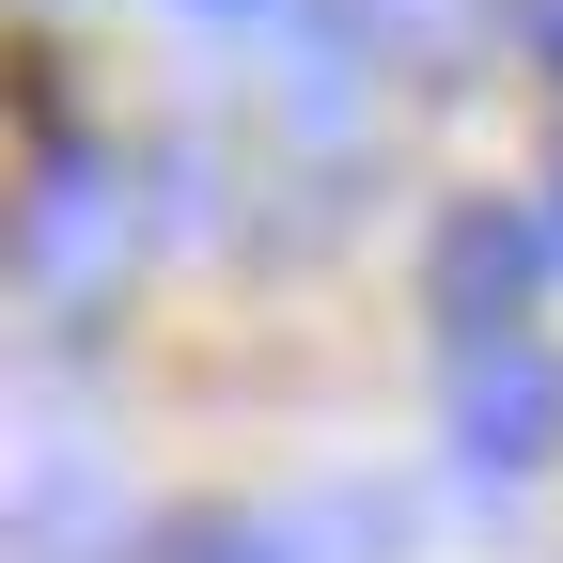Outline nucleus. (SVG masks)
<instances>
[{"label":"nucleus","instance_id":"nucleus-1","mask_svg":"<svg viewBox=\"0 0 563 563\" xmlns=\"http://www.w3.org/2000/svg\"><path fill=\"white\" fill-rule=\"evenodd\" d=\"M532 266H548V235L517 220V203H454L439 251H422V298H439V329H454V344H517Z\"/></svg>","mask_w":563,"mask_h":563},{"label":"nucleus","instance_id":"nucleus-2","mask_svg":"<svg viewBox=\"0 0 563 563\" xmlns=\"http://www.w3.org/2000/svg\"><path fill=\"white\" fill-rule=\"evenodd\" d=\"M563 439V361L517 329V344H454V454L470 470H532Z\"/></svg>","mask_w":563,"mask_h":563},{"label":"nucleus","instance_id":"nucleus-3","mask_svg":"<svg viewBox=\"0 0 563 563\" xmlns=\"http://www.w3.org/2000/svg\"><path fill=\"white\" fill-rule=\"evenodd\" d=\"M16 266H32V298H95V282L125 266V173H95V157H47L32 220H16Z\"/></svg>","mask_w":563,"mask_h":563},{"label":"nucleus","instance_id":"nucleus-4","mask_svg":"<svg viewBox=\"0 0 563 563\" xmlns=\"http://www.w3.org/2000/svg\"><path fill=\"white\" fill-rule=\"evenodd\" d=\"M173 563H282V532H251V517H188Z\"/></svg>","mask_w":563,"mask_h":563},{"label":"nucleus","instance_id":"nucleus-5","mask_svg":"<svg viewBox=\"0 0 563 563\" xmlns=\"http://www.w3.org/2000/svg\"><path fill=\"white\" fill-rule=\"evenodd\" d=\"M454 16H470V0H361V32H376V47H439Z\"/></svg>","mask_w":563,"mask_h":563},{"label":"nucleus","instance_id":"nucleus-6","mask_svg":"<svg viewBox=\"0 0 563 563\" xmlns=\"http://www.w3.org/2000/svg\"><path fill=\"white\" fill-rule=\"evenodd\" d=\"M517 32H532V63L563 79V0H517Z\"/></svg>","mask_w":563,"mask_h":563},{"label":"nucleus","instance_id":"nucleus-7","mask_svg":"<svg viewBox=\"0 0 563 563\" xmlns=\"http://www.w3.org/2000/svg\"><path fill=\"white\" fill-rule=\"evenodd\" d=\"M188 16H266V0H188Z\"/></svg>","mask_w":563,"mask_h":563},{"label":"nucleus","instance_id":"nucleus-8","mask_svg":"<svg viewBox=\"0 0 563 563\" xmlns=\"http://www.w3.org/2000/svg\"><path fill=\"white\" fill-rule=\"evenodd\" d=\"M548 251H563V188H548Z\"/></svg>","mask_w":563,"mask_h":563}]
</instances>
